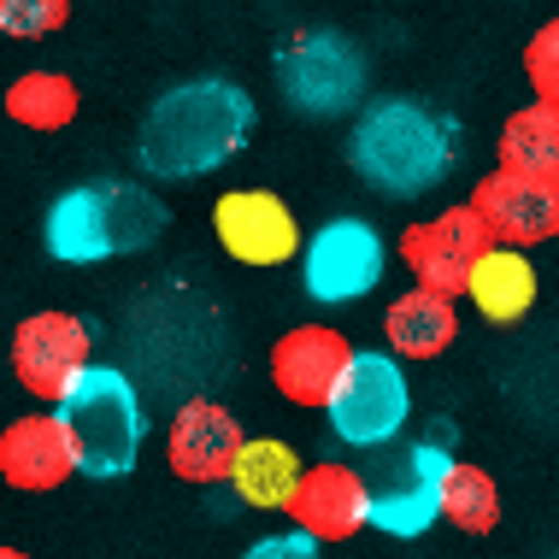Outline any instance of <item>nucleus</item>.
Instances as JSON below:
<instances>
[{
  "instance_id": "obj_25",
  "label": "nucleus",
  "mask_w": 559,
  "mask_h": 559,
  "mask_svg": "<svg viewBox=\"0 0 559 559\" xmlns=\"http://www.w3.org/2000/svg\"><path fill=\"white\" fill-rule=\"evenodd\" d=\"M241 559H324V554L307 531H283V536H260Z\"/></svg>"
},
{
  "instance_id": "obj_6",
  "label": "nucleus",
  "mask_w": 559,
  "mask_h": 559,
  "mask_svg": "<svg viewBox=\"0 0 559 559\" xmlns=\"http://www.w3.org/2000/svg\"><path fill=\"white\" fill-rule=\"evenodd\" d=\"M330 430L354 448H383L395 442L401 425L413 418V389L395 354H354L342 389L330 395Z\"/></svg>"
},
{
  "instance_id": "obj_1",
  "label": "nucleus",
  "mask_w": 559,
  "mask_h": 559,
  "mask_svg": "<svg viewBox=\"0 0 559 559\" xmlns=\"http://www.w3.org/2000/svg\"><path fill=\"white\" fill-rule=\"evenodd\" d=\"M248 130H253L248 88H236L224 78H194V83L165 88L147 107L142 135H135V159L154 177L189 183V177H206L224 159H236Z\"/></svg>"
},
{
  "instance_id": "obj_21",
  "label": "nucleus",
  "mask_w": 559,
  "mask_h": 559,
  "mask_svg": "<svg viewBox=\"0 0 559 559\" xmlns=\"http://www.w3.org/2000/svg\"><path fill=\"white\" fill-rule=\"evenodd\" d=\"M78 107H83V95L66 71H24L7 88V118L24 130H66L78 118Z\"/></svg>"
},
{
  "instance_id": "obj_8",
  "label": "nucleus",
  "mask_w": 559,
  "mask_h": 559,
  "mask_svg": "<svg viewBox=\"0 0 559 559\" xmlns=\"http://www.w3.org/2000/svg\"><path fill=\"white\" fill-rule=\"evenodd\" d=\"M377 277H383V236L366 218L319 224V236L307 241V260H300V283H307L312 300L342 307V300L371 295Z\"/></svg>"
},
{
  "instance_id": "obj_18",
  "label": "nucleus",
  "mask_w": 559,
  "mask_h": 559,
  "mask_svg": "<svg viewBox=\"0 0 559 559\" xmlns=\"http://www.w3.org/2000/svg\"><path fill=\"white\" fill-rule=\"evenodd\" d=\"M300 477H307V465H300V453L283 442V436H253L248 448H241L236 460V501L241 507H260V512H289Z\"/></svg>"
},
{
  "instance_id": "obj_13",
  "label": "nucleus",
  "mask_w": 559,
  "mask_h": 559,
  "mask_svg": "<svg viewBox=\"0 0 559 559\" xmlns=\"http://www.w3.org/2000/svg\"><path fill=\"white\" fill-rule=\"evenodd\" d=\"M347 366H354V347L330 324H295L271 347V383H277V395L289 406H307V413L312 406H330Z\"/></svg>"
},
{
  "instance_id": "obj_16",
  "label": "nucleus",
  "mask_w": 559,
  "mask_h": 559,
  "mask_svg": "<svg viewBox=\"0 0 559 559\" xmlns=\"http://www.w3.org/2000/svg\"><path fill=\"white\" fill-rule=\"evenodd\" d=\"M71 472H78V448H71V436L53 413H29L0 430V477L19 495L59 489Z\"/></svg>"
},
{
  "instance_id": "obj_5",
  "label": "nucleus",
  "mask_w": 559,
  "mask_h": 559,
  "mask_svg": "<svg viewBox=\"0 0 559 559\" xmlns=\"http://www.w3.org/2000/svg\"><path fill=\"white\" fill-rule=\"evenodd\" d=\"M277 88L295 112L336 118L366 95V59L336 29H300L277 53Z\"/></svg>"
},
{
  "instance_id": "obj_4",
  "label": "nucleus",
  "mask_w": 559,
  "mask_h": 559,
  "mask_svg": "<svg viewBox=\"0 0 559 559\" xmlns=\"http://www.w3.org/2000/svg\"><path fill=\"white\" fill-rule=\"evenodd\" d=\"M53 418L78 448L83 477H124L142 453V401L118 366H88L83 383L53 406Z\"/></svg>"
},
{
  "instance_id": "obj_11",
  "label": "nucleus",
  "mask_w": 559,
  "mask_h": 559,
  "mask_svg": "<svg viewBox=\"0 0 559 559\" xmlns=\"http://www.w3.org/2000/svg\"><path fill=\"white\" fill-rule=\"evenodd\" d=\"M213 230L224 241V253L241 265H283L300 253V224L289 213V201L271 189H230L213 206Z\"/></svg>"
},
{
  "instance_id": "obj_10",
  "label": "nucleus",
  "mask_w": 559,
  "mask_h": 559,
  "mask_svg": "<svg viewBox=\"0 0 559 559\" xmlns=\"http://www.w3.org/2000/svg\"><path fill=\"white\" fill-rule=\"evenodd\" d=\"M12 377L36 401L59 406L88 377V330L71 312H36L12 336Z\"/></svg>"
},
{
  "instance_id": "obj_23",
  "label": "nucleus",
  "mask_w": 559,
  "mask_h": 559,
  "mask_svg": "<svg viewBox=\"0 0 559 559\" xmlns=\"http://www.w3.org/2000/svg\"><path fill=\"white\" fill-rule=\"evenodd\" d=\"M71 19V0H0V29L19 41H41Z\"/></svg>"
},
{
  "instance_id": "obj_7",
  "label": "nucleus",
  "mask_w": 559,
  "mask_h": 559,
  "mask_svg": "<svg viewBox=\"0 0 559 559\" xmlns=\"http://www.w3.org/2000/svg\"><path fill=\"white\" fill-rule=\"evenodd\" d=\"M495 248L489 224L477 218V206H448V213H436L425 224H413V230L401 236V260L406 271L418 277V289H436V295H465V283H472L477 260Z\"/></svg>"
},
{
  "instance_id": "obj_26",
  "label": "nucleus",
  "mask_w": 559,
  "mask_h": 559,
  "mask_svg": "<svg viewBox=\"0 0 559 559\" xmlns=\"http://www.w3.org/2000/svg\"><path fill=\"white\" fill-rule=\"evenodd\" d=\"M0 559H29L24 548H0Z\"/></svg>"
},
{
  "instance_id": "obj_3",
  "label": "nucleus",
  "mask_w": 559,
  "mask_h": 559,
  "mask_svg": "<svg viewBox=\"0 0 559 559\" xmlns=\"http://www.w3.org/2000/svg\"><path fill=\"white\" fill-rule=\"evenodd\" d=\"M159 230H165V206L135 183L71 189V194H59L53 213H48V248H53V260H71V265L135 253Z\"/></svg>"
},
{
  "instance_id": "obj_9",
  "label": "nucleus",
  "mask_w": 559,
  "mask_h": 559,
  "mask_svg": "<svg viewBox=\"0 0 559 559\" xmlns=\"http://www.w3.org/2000/svg\"><path fill=\"white\" fill-rule=\"evenodd\" d=\"M448 472H453V453L442 442H413L371 483V524L383 536H425L442 519V477Z\"/></svg>"
},
{
  "instance_id": "obj_17",
  "label": "nucleus",
  "mask_w": 559,
  "mask_h": 559,
  "mask_svg": "<svg viewBox=\"0 0 559 559\" xmlns=\"http://www.w3.org/2000/svg\"><path fill=\"white\" fill-rule=\"evenodd\" d=\"M383 336L401 359H436L448 354L453 336H460V307L453 295H436V289H406L389 300L383 312Z\"/></svg>"
},
{
  "instance_id": "obj_24",
  "label": "nucleus",
  "mask_w": 559,
  "mask_h": 559,
  "mask_svg": "<svg viewBox=\"0 0 559 559\" xmlns=\"http://www.w3.org/2000/svg\"><path fill=\"white\" fill-rule=\"evenodd\" d=\"M524 78H531L536 100L559 107V19H548L531 41H524Z\"/></svg>"
},
{
  "instance_id": "obj_22",
  "label": "nucleus",
  "mask_w": 559,
  "mask_h": 559,
  "mask_svg": "<svg viewBox=\"0 0 559 559\" xmlns=\"http://www.w3.org/2000/svg\"><path fill=\"white\" fill-rule=\"evenodd\" d=\"M442 519L465 536H489L501 524V489L495 477L472 460H453V472L442 477Z\"/></svg>"
},
{
  "instance_id": "obj_15",
  "label": "nucleus",
  "mask_w": 559,
  "mask_h": 559,
  "mask_svg": "<svg viewBox=\"0 0 559 559\" xmlns=\"http://www.w3.org/2000/svg\"><path fill=\"white\" fill-rule=\"evenodd\" d=\"M295 531H307L312 542H347L371 524V483L354 472V465H307L295 501H289Z\"/></svg>"
},
{
  "instance_id": "obj_27",
  "label": "nucleus",
  "mask_w": 559,
  "mask_h": 559,
  "mask_svg": "<svg viewBox=\"0 0 559 559\" xmlns=\"http://www.w3.org/2000/svg\"><path fill=\"white\" fill-rule=\"evenodd\" d=\"M554 559H559V554H554Z\"/></svg>"
},
{
  "instance_id": "obj_20",
  "label": "nucleus",
  "mask_w": 559,
  "mask_h": 559,
  "mask_svg": "<svg viewBox=\"0 0 559 559\" xmlns=\"http://www.w3.org/2000/svg\"><path fill=\"white\" fill-rule=\"evenodd\" d=\"M501 165L524 177H542V183H559V107L548 100H531L501 124Z\"/></svg>"
},
{
  "instance_id": "obj_19",
  "label": "nucleus",
  "mask_w": 559,
  "mask_h": 559,
  "mask_svg": "<svg viewBox=\"0 0 559 559\" xmlns=\"http://www.w3.org/2000/svg\"><path fill=\"white\" fill-rule=\"evenodd\" d=\"M465 300H472L489 324H519L536 300V265L524 260V248H501V241H495L477 260L472 283H465Z\"/></svg>"
},
{
  "instance_id": "obj_12",
  "label": "nucleus",
  "mask_w": 559,
  "mask_h": 559,
  "mask_svg": "<svg viewBox=\"0 0 559 559\" xmlns=\"http://www.w3.org/2000/svg\"><path fill=\"white\" fill-rule=\"evenodd\" d=\"M472 206L501 248H536V241L559 236V183L507 171V165H495L489 177H477Z\"/></svg>"
},
{
  "instance_id": "obj_14",
  "label": "nucleus",
  "mask_w": 559,
  "mask_h": 559,
  "mask_svg": "<svg viewBox=\"0 0 559 559\" xmlns=\"http://www.w3.org/2000/svg\"><path fill=\"white\" fill-rule=\"evenodd\" d=\"M241 448H248V436H241L236 413H224L218 401H189L165 430V465L183 483H201V489H218V483L236 477Z\"/></svg>"
},
{
  "instance_id": "obj_2",
  "label": "nucleus",
  "mask_w": 559,
  "mask_h": 559,
  "mask_svg": "<svg viewBox=\"0 0 559 559\" xmlns=\"http://www.w3.org/2000/svg\"><path fill=\"white\" fill-rule=\"evenodd\" d=\"M347 159L377 194L413 201L453 171L460 135H453V118L430 112L425 100H377V107L359 112Z\"/></svg>"
}]
</instances>
